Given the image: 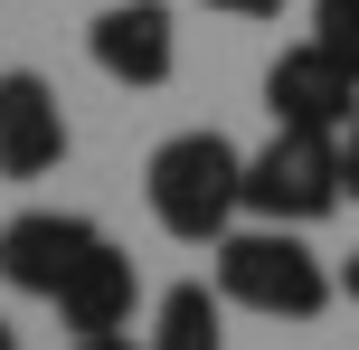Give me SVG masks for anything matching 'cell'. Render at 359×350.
Wrapping results in <instances>:
<instances>
[{"instance_id":"obj_1","label":"cell","mask_w":359,"mask_h":350,"mask_svg":"<svg viewBox=\"0 0 359 350\" xmlns=\"http://www.w3.org/2000/svg\"><path fill=\"white\" fill-rule=\"evenodd\" d=\"M142 199H151V218H161V237L217 246L246 218V152H236L227 133H170L142 161Z\"/></svg>"},{"instance_id":"obj_2","label":"cell","mask_w":359,"mask_h":350,"mask_svg":"<svg viewBox=\"0 0 359 350\" xmlns=\"http://www.w3.org/2000/svg\"><path fill=\"white\" fill-rule=\"evenodd\" d=\"M208 284L236 313H265V322H312L341 294V275L303 246V227H227L208 246Z\"/></svg>"},{"instance_id":"obj_3","label":"cell","mask_w":359,"mask_h":350,"mask_svg":"<svg viewBox=\"0 0 359 350\" xmlns=\"http://www.w3.org/2000/svg\"><path fill=\"white\" fill-rule=\"evenodd\" d=\"M341 133H293L274 123L265 152H246V218L255 227H322L341 208Z\"/></svg>"},{"instance_id":"obj_4","label":"cell","mask_w":359,"mask_h":350,"mask_svg":"<svg viewBox=\"0 0 359 350\" xmlns=\"http://www.w3.org/2000/svg\"><path fill=\"white\" fill-rule=\"evenodd\" d=\"M95 237H104V227L76 218V208H19V218H0V284L57 303V284L76 275V256H86Z\"/></svg>"},{"instance_id":"obj_5","label":"cell","mask_w":359,"mask_h":350,"mask_svg":"<svg viewBox=\"0 0 359 350\" xmlns=\"http://www.w3.org/2000/svg\"><path fill=\"white\" fill-rule=\"evenodd\" d=\"M265 114L293 123V133H341L350 114H359V76H350L331 48L303 38V48H284V57L265 67Z\"/></svg>"},{"instance_id":"obj_6","label":"cell","mask_w":359,"mask_h":350,"mask_svg":"<svg viewBox=\"0 0 359 350\" xmlns=\"http://www.w3.org/2000/svg\"><path fill=\"white\" fill-rule=\"evenodd\" d=\"M67 161V114H57V86L38 67L0 76V180H48Z\"/></svg>"},{"instance_id":"obj_7","label":"cell","mask_w":359,"mask_h":350,"mask_svg":"<svg viewBox=\"0 0 359 350\" xmlns=\"http://www.w3.org/2000/svg\"><path fill=\"white\" fill-rule=\"evenodd\" d=\"M86 57L114 76V86H170V67H180L170 10H161V0H114V10H95Z\"/></svg>"},{"instance_id":"obj_8","label":"cell","mask_w":359,"mask_h":350,"mask_svg":"<svg viewBox=\"0 0 359 350\" xmlns=\"http://www.w3.org/2000/svg\"><path fill=\"white\" fill-rule=\"evenodd\" d=\"M133 294H142L133 256H123L114 237H95L86 256H76V275L57 284V322H67L76 341H95V332H123V322H133Z\"/></svg>"},{"instance_id":"obj_9","label":"cell","mask_w":359,"mask_h":350,"mask_svg":"<svg viewBox=\"0 0 359 350\" xmlns=\"http://www.w3.org/2000/svg\"><path fill=\"white\" fill-rule=\"evenodd\" d=\"M151 350H227V294L217 284H170L151 313Z\"/></svg>"},{"instance_id":"obj_10","label":"cell","mask_w":359,"mask_h":350,"mask_svg":"<svg viewBox=\"0 0 359 350\" xmlns=\"http://www.w3.org/2000/svg\"><path fill=\"white\" fill-rule=\"evenodd\" d=\"M312 48H331L359 76V0H312Z\"/></svg>"},{"instance_id":"obj_11","label":"cell","mask_w":359,"mask_h":350,"mask_svg":"<svg viewBox=\"0 0 359 350\" xmlns=\"http://www.w3.org/2000/svg\"><path fill=\"white\" fill-rule=\"evenodd\" d=\"M341 189H350V199H359V114H350V123H341Z\"/></svg>"},{"instance_id":"obj_12","label":"cell","mask_w":359,"mask_h":350,"mask_svg":"<svg viewBox=\"0 0 359 350\" xmlns=\"http://www.w3.org/2000/svg\"><path fill=\"white\" fill-rule=\"evenodd\" d=\"M208 10H227V19H274L284 0H208Z\"/></svg>"},{"instance_id":"obj_13","label":"cell","mask_w":359,"mask_h":350,"mask_svg":"<svg viewBox=\"0 0 359 350\" xmlns=\"http://www.w3.org/2000/svg\"><path fill=\"white\" fill-rule=\"evenodd\" d=\"M76 350H151V341H133V332H95V341H76Z\"/></svg>"},{"instance_id":"obj_14","label":"cell","mask_w":359,"mask_h":350,"mask_svg":"<svg viewBox=\"0 0 359 350\" xmlns=\"http://www.w3.org/2000/svg\"><path fill=\"white\" fill-rule=\"evenodd\" d=\"M341 294H350V303H359V256H350V265H341Z\"/></svg>"},{"instance_id":"obj_15","label":"cell","mask_w":359,"mask_h":350,"mask_svg":"<svg viewBox=\"0 0 359 350\" xmlns=\"http://www.w3.org/2000/svg\"><path fill=\"white\" fill-rule=\"evenodd\" d=\"M0 350H29V341H19V332H10V322H0Z\"/></svg>"}]
</instances>
